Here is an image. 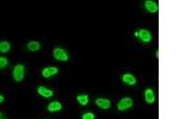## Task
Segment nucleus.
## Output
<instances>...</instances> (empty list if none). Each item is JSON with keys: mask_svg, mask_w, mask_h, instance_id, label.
I'll return each instance as SVG.
<instances>
[{"mask_svg": "<svg viewBox=\"0 0 179 119\" xmlns=\"http://www.w3.org/2000/svg\"><path fill=\"white\" fill-rule=\"evenodd\" d=\"M53 54H54V57H55L57 61H67L68 60L67 53H66L63 49H61V48H56V49H54Z\"/></svg>", "mask_w": 179, "mask_h": 119, "instance_id": "obj_1", "label": "nucleus"}, {"mask_svg": "<svg viewBox=\"0 0 179 119\" xmlns=\"http://www.w3.org/2000/svg\"><path fill=\"white\" fill-rule=\"evenodd\" d=\"M133 106V100L130 99V98H123L120 102H118V105H117V107L120 111H124V110H128L129 107H131Z\"/></svg>", "mask_w": 179, "mask_h": 119, "instance_id": "obj_2", "label": "nucleus"}, {"mask_svg": "<svg viewBox=\"0 0 179 119\" xmlns=\"http://www.w3.org/2000/svg\"><path fill=\"white\" fill-rule=\"evenodd\" d=\"M13 77H14L16 81H22L23 80V77H24V67L22 65H18L14 67Z\"/></svg>", "mask_w": 179, "mask_h": 119, "instance_id": "obj_3", "label": "nucleus"}, {"mask_svg": "<svg viewBox=\"0 0 179 119\" xmlns=\"http://www.w3.org/2000/svg\"><path fill=\"white\" fill-rule=\"evenodd\" d=\"M139 37H140V39L143 42V43H149L150 41H152V35L149 31H147V30H141V31H139Z\"/></svg>", "mask_w": 179, "mask_h": 119, "instance_id": "obj_4", "label": "nucleus"}, {"mask_svg": "<svg viewBox=\"0 0 179 119\" xmlns=\"http://www.w3.org/2000/svg\"><path fill=\"white\" fill-rule=\"evenodd\" d=\"M145 6H146V9H147V11L150 12V13H155V12H158V5H157V2H154V1L147 0L145 2Z\"/></svg>", "mask_w": 179, "mask_h": 119, "instance_id": "obj_5", "label": "nucleus"}, {"mask_svg": "<svg viewBox=\"0 0 179 119\" xmlns=\"http://www.w3.org/2000/svg\"><path fill=\"white\" fill-rule=\"evenodd\" d=\"M57 72H59L57 68H55V67H49V68H44L42 70V75L44 76V77H50V76L57 74Z\"/></svg>", "mask_w": 179, "mask_h": 119, "instance_id": "obj_6", "label": "nucleus"}, {"mask_svg": "<svg viewBox=\"0 0 179 119\" xmlns=\"http://www.w3.org/2000/svg\"><path fill=\"white\" fill-rule=\"evenodd\" d=\"M96 104L99 106L101 108H104V110H106V108L110 107V105H111V102H110V100H108V99H97L96 100Z\"/></svg>", "mask_w": 179, "mask_h": 119, "instance_id": "obj_7", "label": "nucleus"}, {"mask_svg": "<svg viewBox=\"0 0 179 119\" xmlns=\"http://www.w3.org/2000/svg\"><path fill=\"white\" fill-rule=\"evenodd\" d=\"M145 98H146V101L148 102V104H153L154 101H155V95H154V93H153V91L152 89H146L145 92Z\"/></svg>", "mask_w": 179, "mask_h": 119, "instance_id": "obj_8", "label": "nucleus"}, {"mask_svg": "<svg viewBox=\"0 0 179 119\" xmlns=\"http://www.w3.org/2000/svg\"><path fill=\"white\" fill-rule=\"evenodd\" d=\"M37 91H38V94H41L42 97H44V98L53 97V91H50V89H48V88H45V87H38Z\"/></svg>", "mask_w": 179, "mask_h": 119, "instance_id": "obj_9", "label": "nucleus"}, {"mask_svg": "<svg viewBox=\"0 0 179 119\" xmlns=\"http://www.w3.org/2000/svg\"><path fill=\"white\" fill-rule=\"evenodd\" d=\"M62 108V105L59 102V101H53V102H50L49 105H48V110L50 111V112H55V111H60Z\"/></svg>", "mask_w": 179, "mask_h": 119, "instance_id": "obj_10", "label": "nucleus"}, {"mask_svg": "<svg viewBox=\"0 0 179 119\" xmlns=\"http://www.w3.org/2000/svg\"><path fill=\"white\" fill-rule=\"evenodd\" d=\"M123 81L125 84H128V85H135L136 84V79H135L133 75H130V74H125L123 75Z\"/></svg>", "mask_w": 179, "mask_h": 119, "instance_id": "obj_11", "label": "nucleus"}, {"mask_svg": "<svg viewBox=\"0 0 179 119\" xmlns=\"http://www.w3.org/2000/svg\"><path fill=\"white\" fill-rule=\"evenodd\" d=\"M40 48H41V44L38 42H36V41H32V42H30L28 44V49L30 51H37V50H40Z\"/></svg>", "mask_w": 179, "mask_h": 119, "instance_id": "obj_12", "label": "nucleus"}, {"mask_svg": "<svg viewBox=\"0 0 179 119\" xmlns=\"http://www.w3.org/2000/svg\"><path fill=\"white\" fill-rule=\"evenodd\" d=\"M10 43L9 42H0V53H7L10 50Z\"/></svg>", "mask_w": 179, "mask_h": 119, "instance_id": "obj_13", "label": "nucleus"}, {"mask_svg": "<svg viewBox=\"0 0 179 119\" xmlns=\"http://www.w3.org/2000/svg\"><path fill=\"white\" fill-rule=\"evenodd\" d=\"M77 100H78L81 105H86V104L89 102V97H87V95H78V97H77Z\"/></svg>", "mask_w": 179, "mask_h": 119, "instance_id": "obj_14", "label": "nucleus"}, {"mask_svg": "<svg viewBox=\"0 0 179 119\" xmlns=\"http://www.w3.org/2000/svg\"><path fill=\"white\" fill-rule=\"evenodd\" d=\"M9 61L6 57H0V68H4L5 65H7Z\"/></svg>", "mask_w": 179, "mask_h": 119, "instance_id": "obj_15", "label": "nucleus"}, {"mask_svg": "<svg viewBox=\"0 0 179 119\" xmlns=\"http://www.w3.org/2000/svg\"><path fill=\"white\" fill-rule=\"evenodd\" d=\"M82 119H94V114L93 113H85L82 116Z\"/></svg>", "mask_w": 179, "mask_h": 119, "instance_id": "obj_16", "label": "nucleus"}, {"mask_svg": "<svg viewBox=\"0 0 179 119\" xmlns=\"http://www.w3.org/2000/svg\"><path fill=\"white\" fill-rule=\"evenodd\" d=\"M4 101V97L2 95H0V102H2Z\"/></svg>", "mask_w": 179, "mask_h": 119, "instance_id": "obj_17", "label": "nucleus"}]
</instances>
